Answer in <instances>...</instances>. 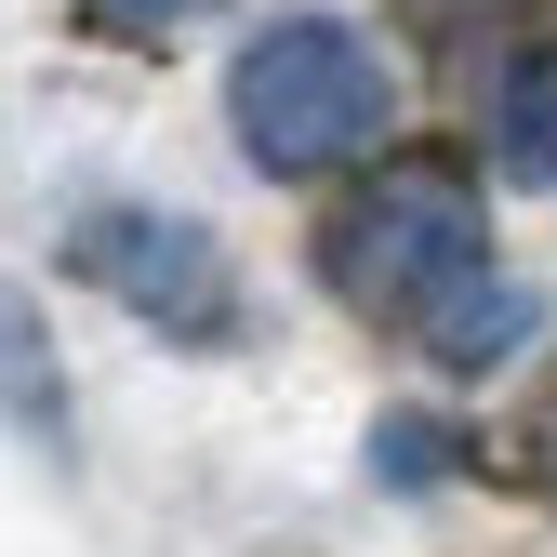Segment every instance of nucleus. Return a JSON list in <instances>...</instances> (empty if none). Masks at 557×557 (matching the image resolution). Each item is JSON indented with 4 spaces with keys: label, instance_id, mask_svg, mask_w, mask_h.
Masks as SVG:
<instances>
[{
    "label": "nucleus",
    "instance_id": "f257e3e1",
    "mask_svg": "<svg viewBox=\"0 0 557 557\" xmlns=\"http://www.w3.org/2000/svg\"><path fill=\"white\" fill-rule=\"evenodd\" d=\"M319 265H332V293L359 306V319H385V332H411V345L505 278L465 160H385V173L319 226Z\"/></svg>",
    "mask_w": 557,
    "mask_h": 557
},
{
    "label": "nucleus",
    "instance_id": "f03ea898",
    "mask_svg": "<svg viewBox=\"0 0 557 557\" xmlns=\"http://www.w3.org/2000/svg\"><path fill=\"white\" fill-rule=\"evenodd\" d=\"M226 133L252 173H332L398 133V66L345 14H265L226 66Z\"/></svg>",
    "mask_w": 557,
    "mask_h": 557
},
{
    "label": "nucleus",
    "instance_id": "7ed1b4c3",
    "mask_svg": "<svg viewBox=\"0 0 557 557\" xmlns=\"http://www.w3.org/2000/svg\"><path fill=\"white\" fill-rule=\"evenodd\" d=\"M66 278H94L107 306H133L173 345H239V278L213 252L199 213H160V199H81L66 213Z\"/></svg>",
    "mask_w": 557,
    "mask_h": 557
},
{
    "label": "nucleus",
    "instance_id": "20e7f679",
    "mask_svg": "<svg viewBox=\"0 0 557 557\" xmlns=\"http://www.w3.org/2000/svg\"><path fill=\"white\" fill-rule=\"evenodd\" d=\"M492 173L505 186H557V40H518L492 81Z\"/></svg>",
    "mask_w": 557,
    "mask_h": 557
},
{
    "label": "nucleus",
    "instance_id": "39448f33",
    "mask_svg": "<svg viewBox=\"0 0 557 557\" xmlns=\"http://www.w3.org/2000/svg\"><path fill=\"white\" fill-rule=\"evenodd\" d=\"M531 345H544V293H531V278H492L478 306H451V319L425 332V359H438L451 385H492L505 359H531Z\"/></svg>",
    "mask_w": 557,
    "mask_h": 557
},
{
    "label": "nucleus",
    "instance_id": "423d86ee",
    "mask_svg": "<svg viewBox=\"0 0 557 557\" xmlns=\"http://www.w3.org/2000/svg\"><path fill=\"white\" fill-rule=\"evenodd\" d=\"M465 465L478 451H465L451 411H385V425H372V478H385V492H451Z\"/></svg>",
    "mask_w": 557,
    "mask_h": 557
},
{
    "label": "nucleus",
    "instance_id": "0eeeda50",
    "mask_svg": "<svg viewBox=\"0 0 557 557\" xmlns=\"http://www.w3.org/2000/svg\"><path fill=\"white\" fill-rule=\"evenodd\" d=\"M14 411H27V451H66V425H53V372H40V319L14 306Z\"/></svg>",
    "mask_w": 557,
    "mask_h": 557
},
{
    "label": "nucleus",
    "instance_id": "6e6552de",
    "mask_svg": "<svg viewBox=\"0 0 557 557\" xmlns=\"http://www.w3.org/2000/svg\"><path fill=\"white\" fill-rule=\"evenodd\" d=\"M81 14H94L107 40H147V27H173V14H199V0H81Z\"/></svg>",
    "mask_w": 557,
    "mask_h": 557
}]
</instances>
